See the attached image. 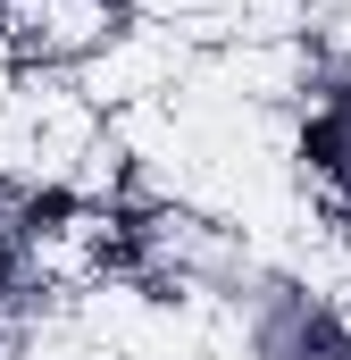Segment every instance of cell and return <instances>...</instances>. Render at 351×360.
<instances>
[{
  "label": "cell",
  "mask_w": 351,
  "mask_h": 360,
  "mask_svg": "<svg viewBox=\"0 0 351 360\" xmlns=\"http://www.w3.org/2000/svg\"><path fill=\"white\" fill-rule=\"evenodd\" d=\"M301 151H310V160H318L335 184H351V109H326V117L301 134Z\"/></svg>",
  "instance_id": "cell-1"
}]
</instances>
